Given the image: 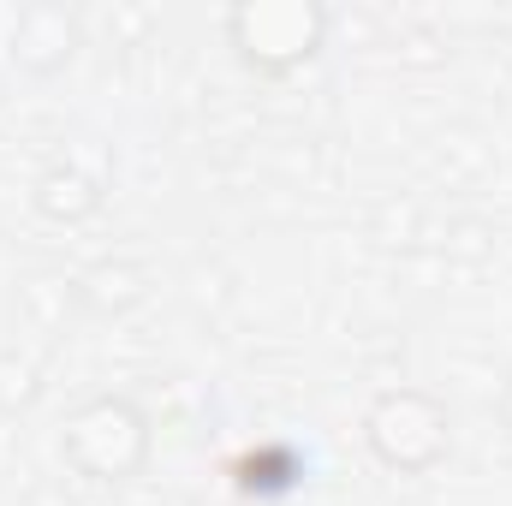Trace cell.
Returning a JSON list of instances; mask_svg holds the SVG:
<instances>
[{
	"instance_id": "5",
	"label": "cell",
	"mask_w": 512,
	"mask_h": 506,
	"mask_svg": "<svg viewBox=\"0 0 512 506\" xmlns=\"http://www.w3.org/2000/svg\"><path fill=\"white\" fill-rule=\"evenodd\" d=\"M102 173H84L78 161H54V167H42L36 173V209L48 215V221H84V215H96L102 209Z\"/></svg>"
},
{
	"instance_id": "3",
	"label": "cell",
	"mask_w": 512,
	"mask_h": 506,
	"mask_svg": "<svg viewBox=\"0 0 512 506\" xmlns=\"http://www.w3.org/2000/svg\"><path fill=\"white\" fill-rule=\"evenodd\" d=\"M447 429H453L447 405L429 399V393H417V387L382 393L370 405V417H364V441H370V453L382 459L387 471H429V465H441Z\"/></svg>"
},
{
	"instance_id": "4",
	"label": "cell",
	"mask_w": 512,
	"mask_h": 506,
	"mask_svg": "<svg viewBox=\"0 0 512 506\" xmlns=\"http://www.w3.org/2000/svg\"><path fill=\"white\" fill-rule=\"evenodd\" d=\"M78 48V18L66 6H30L12 24V66L24 72H60Z\"/></svg>"
},
{
	"instance_id": "6",
	"label": "cell",
	"mask_w": 512,
	"mask_h": 506,
	"mask_svg": "<svg viewBox=\"0 0 512 506\" xmlns=\"http://www.w3.org/2000/svg\"><path fill=\"white\" fill-rule=\"evenodd\" d=\"M233 471H239V489H245V495H262V501H268V495H292V489L304 483V459H298L286 441H262V447L245 453Z\"/></svg>"
},
{
	"instance_id": "7",
	"label": "cell",
	"mask_w": 512,
	"mask_h": 506,
	"mask_svg": "<svg viewBox=\"0 0 512 506\" xmlns=\"http://www.w3.org/2000/svg\"><path fill=\"white\" fill-rule=\"evenodd\" d=\"M501 423L512 429V376H507V387H501Z\"/></svg>"
},
{
	"instance_id": "2",
	"label": "cell",
	"mask_w": 512,
	"mask_h": 506,
	"mask_svg": "<svg viewBox=\"0 0 512 506\" xmlns=\"http://www.w3.org/2000/svg\"><path fill=\"white\" fill-rule=\"evenodd\" d=\"M227 42L256 72H292L322 54L328 42V12L310 0H256L227 12Z\"/></svg>"
},
{
	"instance_id": "1",
	"label": "cell",
	"mask_w": 512,
	"mask_h": 506,
	"mask_svg": "<svg viewBox=\"0 0 512 506\" xmlns=\"http://www.w3.org/2000/svg\"><path fill=\"white\" fill-rule=\"evenodd\" d=\"M60 453L72 471H84L90 483H126L143 471L149 459V423L131 399H90L72 411L66 435H60Z\"/></svg>"
}]
</instances>
